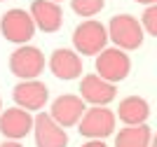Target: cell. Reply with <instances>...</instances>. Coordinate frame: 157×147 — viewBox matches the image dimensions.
Wrapping results in <instances>:
<instances>
[{
    "instance_id": "obj_15",
    "label": "cell",
    "mask_w": 157,
    "mask_h": 147,
    "mask_svg": "<svg viewBox=\"0 0 157 147\" xmlns=\"http://www.w3.org/2000/svg\"><path fill=\"white\" fill-rule=\"evenodd\" d=\"M152 131L145 124H136V126L122 128L115 138V147H150Z\"/></svg>"
},
{
    "instance_id": "obj_14",
    "label": "cell",
    "mask_w": 157,
    "mask_h": 147,
    "mask_svg": "<svg viewBox=\"0 0 157 147\" xmlns=\"http://www.w3.org/2000/svg\"><path fill=\"white\" fill-rule=\"evenodd\" d=\"M120 119L129 126H136V124H143L148 117H150V105L145 98H138V96H129L120 103V110H117Z\"/></svg>"
},
{
    "instance_id": "obj_6",
    "label": "cell",
    "mask_w": 157,
    "mask_h": 147,
    "mask_svg": "<svg viewBox=\"0 0 157 147\" xmlns=\"http://www.w3.org/2000/svg\"><path fill=\"white\" fill-rule=\"evenodd\" d=\"M0 31L10 42H28L35 33V24H33L31 14H26L24 9H10V12L2 14L0 19Z\"/></svg>"
},
{
    "instance_id": "obj_22",
    "label": "cell",
    "mask_w": 157,
    "mask_h": 147,
    "mask_svg": "<svg viewBox=\"0 0 157 147\" xmlns=\"http://www.w3.org/2000/svg\"><path fill=\"white\" fill-rule=\"evenodd\" d=\"M52 2H56V0H52Z\"/></svg>"
},
{
    "instance_id": "obj_1",
    "label": "cell",
    "mask_w": 157,
    "mask_h": 147,
    "mask_svg": "<svg viewBox=\"0 0 157 147\" xmlns=\"http://www.w3.org/2000/svg\"><path fill=\"white\" fill-rule=\"evenodd\" d=\"M108 38L117 45V49H138L143 45V26L138 24L131 14H117L110 19Z\"/></svg>"
},
{
    "instance_id": "obj_10",
    "label": "cell",
    "mask_w": 157,
    "mask_h": 147,
    "mask_svg": "<svg viewBox=\"0 0 157 147\" xmlns=\"http://www.w3.org/2000/svg\"><path fill=\"white\" fill-rule=\"evenodd\" d=\"M14 103L19 105L21 110H40L47 103L49 94H47V86L38 79H26L14 86Z\"/></svg>"
},
{
    "instance_id": "obj_11",
    "label": "cell",
    "mask_w": 157,
    "mask_h": 147,
    "mask_svg": "<svg viewBox=\"0 0 157 147\" xmlns=\"http://www.w3.org/2000/svg\"><path fill=\"white\" fill-rule=\"evenodd\" d=\"M33 128V117L31 112L21 108H10L5 112H0V133L5 138H12V140H19Z\"/></svg>"
},
{
    "instance_id": "obj_17",
    "label": "cell",
    "mask_w": 157,
    "mask_h": 147,
    "mask_svg": "<svg viewBox=\"0 0 157 147\" xmlns=\"http://www.w3.org/2000/svg\"><path fill=\"white\" fill-rule=\"evenodd\" d=\"M143 26L150 35H157V7L155 5H150L143 12Z\"/></svg>"
},
{
    "instance_id": "obj_8",
    "label": "cell",
    "mask_w": 157,
    "mask_h": 147,
    "mask_svg": "<svg viewBox=\"0 0 157 147\" xmlns=\"http://www.w3.org/2000/svg\"><path fill=\"white\" fill-rule=\"evenodd\" d=\"M85 115V101L80 96H61L52 103V117L61 128H68L80 122V117Z\"/></svg>"
},
{
    "instance_id": "obj_18",
    "label": "cell",
    "mask_w": 157,
    "mask_h": 147,
    "mask_svg": "<svg viewBox=\"0 0 157 147\" xmlns=\"http://www.w3.org/2000/svg\"><path fill=\"white\" fill-rule=\"evenodd\" d=\"M82 147H105V145H103L101 140H89V142H85Z\"/></svg>"
},
{
    "instance_id": "obj_13",
    "label": "cell",
    "mask_w": 157,
    "mask_h": 147,
    "mask_svg": "<svg viewBox=\"0 0 157 147\" xmlns=\"http://www.w3.org/2000/svg\"><path fill=\"white\" fill-rule=\"evenodd\" d=\"M49 68L59 79H75L82 72V61L71 49H54L49 58Z\"/></svg>"
},
{
    "instance_id": "obj_7",
    "label": "cell",
    "mask_w": 157,
    "mask_h": 147,
    "mask_svg": "<svg viewBox=\"0 0 157 147\" xmlns=\"http://www.w3.org/2000/svg\"><path fill=\"white\" fill-rule=\"evenodd\" d=\"M33 131H35V145L38 147H66L68 145L66 131L45 112L33 119Z\"/></svg>"
},
{
    "instance_id": "obj_3",
    "label": "cell",
    "mask_w": 157,
    "mask_h": 147,
    "mask_svg": "<svg viewBox=\"0 0 157 147\" xmlns=\"http://www.w3.org/2000/svg\"><path fill=\"white\" fill-rule=\"evenodd\" d=\"M131 70V61L129 56L124 54V49H103L98 51V58H96V72L101 79L105 82H122Z\"/></svg>"
},
{
    "instance_id": "obj_2",
    "label": "cell",
    "mask_w": 157,
    "mask_h": 147,
    "mask_svg": "<svg viewBox=\"0 0 157 147\" xmlns=\"http://www.w3.org/2000/svg\"><path fill=\"white\" fill-rule=\"evenodd\" d=\"M105 42H108V33H105V26L101 21H82V24L75 28L73 33V45L80 54L85 56H94L98 51L105 49Z\"/></svg>"
},
{
    "instance_id": "obj_20",
    "label": "cell",
    "mask_w": 157,
    "mask_h": 147,
    "mask_svg": "<svg viewBox=\"0 0 157 147\" xmlns=\"http://www.w3.org/2000/svg\"><path fill=\"white\" fill-rule=\"evenodd\" d=\"M136 2H143V5H155L157 0H136Z\"/></svg>"
},
{
    "instance_id": "obj_5",
    "label": "cell",
    "mask_w": 157,
    "mask_h": 147,
    "mask_svg": "<svg viewBox=\"0 0 157 147\" xmlns=\"http://www.w3.org/2000/svg\"><path fill=\"white\" fill-rule=\"evenodd\" d=\"M42 68H45V56L38 47L24 45L10 56V70L21 79H35L42 72Z\"/></svg>"
},
{
    "instance_id": "obj_16",
    "label": "cell",
    "mask_w": 157,
    "mask_h": 147,
    "mask_svg": "<svg viewBox=\"0 0 157 147\" xmlns=\"http://www.w3.org/2000/svg\"><path fill=\"white\" fill-rule=\"evenodd\" d=\"M71 7L80 17H94L105 7V0H71Z\"/></svg>"
},
{
    "instance_id": "obj_19",
    "label": "cell",
    "mask_w": 157,
    "mask_h": 147,
    "mask_svg": "<svg viewBox=\"0 0 157 147\" xmlns=\"http://www.w3.org/2000/svg\"><path fill=\"white\" fill-rule=\"evenodd\" d=\"M0 147H21V145H19V142H10V140H7V142H2Z\"/></svg>"
},
{
    "instance_id": "obj_12",
    "label": "cell",
    "mask_w": 157,
    "mask_h": 147,
    "mask_svg": "<svg viewBox=\"0 0 157 147\" xmlns=\"http://www.w3.org/2000/svg\"><path fill=\"white\" fill-rule=\"evenodd\" d=\"M80 94H82V101L87 103H94V105H105L110 103L117 94L115 84L101 79L98 75H87L80 84Z\"/></svg>"
},
{
    "instance_id": "obj_4",
    "label": "cell",
    "mask_w": 157,
    "mask_h": 147,
    "mask_svg": "<svg viewBox=\"0 0 157 147\" xmlns=\"http://www.w3.org/2000/svg\"><path fill=\"white\" fill-rule=\"evenodd\" d=\"M115 131V115L103 105H94L92 110H85V115L80 117V135L101 140L105 135Z\"/></svg>"
},
{
    "instance_id": "obj_21",
    "label": "cell",
    "mask_w": 157,
    "mask_h": 147,
    "mask_svg": "<svg viewBox=\"0 0 157 147\" xmlns=\"http://www.w3.org/2000/svg\"><path fill=\"white\" fill-rule=\"evenodd\" d=\"M0 108H2V103H0Z\"/></svg>"
},
{
    "instance_id": "obj_9",
    "label": "cell",
    "mask_w": 157,
    "mask_h": 147,
    "mask_svg": "<svg viewBox=\"0 0 157 147\" xmlns=\"http://www.w3.org/2000/svg\"><path fill=\"white\" fill-rule=\"evenodd\" d=\"M31 19H33V24L38 26L40 31L54 33V31H59V28H61L63 14H61L59 2H52V0H33Z\"/></svg>"
}]
</instances>
